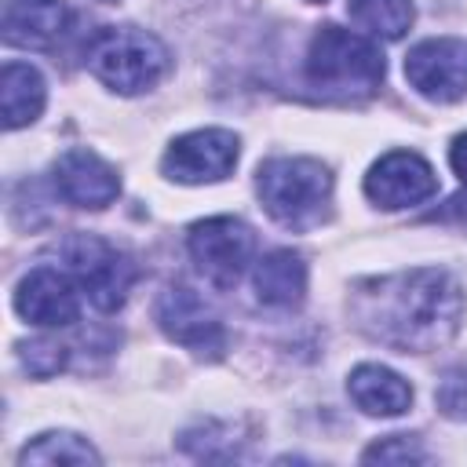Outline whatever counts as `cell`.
Here are the masks:
<instances>
[{"label":"cell","instance_id":"8","mask_svg":"<svg viewBox=\"0 0 467 467\" xmlns=\"http://www.w3.org/2000/svg\"><path fill=\"white\" fill-rule=\"evenodd\" d=\"M157 325L168 339L193 350L197 358H223L226 350V328L219 314L186 285H171L157 299Z\"/></svg>","mask_w":467,"mask_h":467},{"label":"cell","instance_id":"13","mask_svg":"<svg viewBox=\"0 0 467 467\" xmlns=\"http://www.w3.org/2000/svg\"><path fill=\"white\" fill-rule=\"evenodd\" d=\"M69 22L66 0H0V29L11 47H51Z\"/></svg>","mask_w":467,"mask_h":467},{"label":"cell","instance_id":"18","mask_svg":"<svg viewBox=\"0 0 467 467\" xmlns=\"http://www.w3.org/2000/svg\"><path fill=\"white\" fill-rule=\"evenodd\" d=\"M102 456L95 452V445L73 431H47L36 434L22 452L18 463H99Z\"/></svg>","mask_w":467,"mask_h":467},{"label":"cell","instance_id":"6","mask_svg":"<svg viewBox=\"0 0 467 467\" xmlns=\"http://www.w3.org/2000/svg\"><path fill=\"white\" fill-rule=\"evenodd\" d=\"M186 248L204 281H212L215 288H234L252 263L255 234L248 230V223L234 215H212L190 226Z\"/></svg>","mask_w":467,"mask_h":467},{"label":"cell","instance_id":"2","mask_svg":"<svg viewBox=\"0 0 467 467\" xmlns=\"http://www.w3.org/2000/svg\"><path fill=\"white\" fill-rule=\"evenodd\" d=\"M383 55L379 47L343 26H321L310 36L306 47V84L314 91H321L325 99L336 102H354V99H368L379 91L383 84Z\"/></svg>","mask_w":467,"mask_h":467},{"label":"cell","instance_id":"24","mask_svg":"<svg viewBox=\"0 0 467 467\" xmlns=\"http://www.w3.org/2000/svg\"><path fill=\"white\" fill-rule=\"evenodd\" d=\"M452 212H456L460 219H467V197H456V201H452Z\"/></svg>","mask_w":467,"mask_h":467},{"label":"cell","instance_id":"16","mask_svg":"<svg viewBox=\"0 0 467 467\" xmlns=\"http://www.w3.org/2000/svg\"><path fill=\"white\" fill-rule=\"evenodd\" d=\"M47 102V84L40 77V69H33L29 62H4L0 69V113H4V128H26L44 113Z\"/></svg>","mask_w":467,"mask_h":467},{"label":"cell","instance_id":"3","mask_svg":"<svg viewBox=\"0 0 467 467\" xmlns=\"http://www.w3.org/2000/svg\"><path fill=\"white\" fill-rule=\"evenodd\" d=\"M266 215L285 230H314L332 219V171L314 157H270L255 171Z\"/></svg>","mask_w":467,"mask_h":467},{"label":"cell","instance_id":"7","mask_svg":"<svg viewBox=\"0 0 467 467\" xmlns=\"http://www.w3.org/2000/svg\"><path fill=\"white\" fill-rule=\"evenodd\" d=\"M241 153V142L234 131L226 128H197L179 135L168 150H164V175L171 182H186V186H201V182H219L234 171Z\"/></svg>","mask_w":467,"mask_h":467},{"label":"cell","instance_id":"15","mask_svg":"<svg viewBox=\"0 0 467 467\" xmlns=\"http://www.w3.org/2000/svg\"><path fill=\"white\" fill-rule=\"evenodd\" d=\"M347 394H350V401H354L365 416H383V420L401 416V412H409V405H412V387H409L394 368L372 365V361L358 365V368L347 376Z\"/></svg>","mask_w":467,"mask_h":467},{"label":"cell","instance_id":"4","mask_svg":"<svg viewBox=\"0 0 467 467\" xmlns=\"http://www.w3.org/2000/svg\"><path fill=\"white\" fill-rule=\"evenodd\" d=\"M171 66L168 47L135 26H106L88 44V69L117 95L150 91Z\"/></svg>","mask_w":467,"mask_h":467},{"label":"cell","instance_id":"21","mask_svg":"<svg viewBox=\"0 0 467 467\" xmlns=\"http://www.w3.org/2000/svg\"><path fill=\"white\" fill-rule=\"evenodd\" d=\"M434 401H438V412L441 416L467 423V365H452V368L441 372L438 390H434Z\"/></svg>","mask_w":467,"mask_h":467},{"label":"cell","instance_id":"10","mask_svg":"<svg viewBox=\"0 0 467 467\" xmlns=\"http://www.w3.org/2000/svg\"><path fill=\"white\" fill-rule=\"evenodd\" d=\"M365 193H368L372 204H379L387 212H398V208H412V204L431 201L438 193V175L420 153L390 150L368 168Z\"/></svg>","mask_w":467,"mask_h":467},{"label":"cell","instance_id":"14","mask_svg":"<svg viewBox=\"0 0 467 467\" xmlns=\"http://www.w3.org/2000/svg\"><path fill=\"white\" fill-rule=\"evenodd\" d=\"M252 288L255 299L270 310H292L306 296V263L292 248H274L266 252L255 270H252Z\"/></svg>","mask_w":467,"mask_h":467},{"label":"cell","instance_id":"11","mask_svg":"<svg viewBox=\"0 0 467 467\" xmlns=\"http://www.w3.org/2000/svg\"><path fill=\"white\" fill-rule=\"evenodd\" d=\"M15 310L22 321L40 328H66L80 321V285L69 270L33 266L15 288Z\"/></svg>","mask_w":467,"mask_h":467},{"label":"cell","instance_id":"1","mask_svg":"<svg viewBox=\"0 0 467 467\" xmlns=\"http://www.w3.org/2000/svg\"><path fill=\"white\" fill-rule=\"evenodd\" d=\"M463 306L467 299L460 281L438 266L361 277L347 296L354 328L398 354H427L445 347L460 332Z\"/></svg>","mask_w":467,"mask_h":467},{"label":"cell","instance_id":"17","mask_svg":"<svg viewBox=\"0 0 467 467\" xmlns=\"http://www.w3.org/2000/svg\"><path fill=\"white\" fill-rule=\"evenodd\" d=\"M354 26L379 40H401L412 26V0H347Z\"/></svg>","mask_w":467,"mask_h":467},{"label":"cell","instance_id":"9","mask_svg":"<svg viewBox=\"0 0 467 467\" xmlns=\"http://www.w3.org/2000/svg\"><path fill=\"white\" fill-rule=\"evenodd\" d=\"M405 80L431 102H460L467 95V40L431 36L405 55Z\"/></svg>","mask_w":467,"mask_h":467},{"label":"cell","instance_id":"5","mask_svg":"<svg viewBox=\"0 0 467 467\" xmlns=\"http://www.w3.org/2000/svg\"><path fill=\"white\" fill-rule=\"evenodd\" d=\"M62 263L73 274V281L80 285V292L88 296V303L95 310H117L124 306L131 285H135V263L113 248L109 241L95 237V234H73L62 241Z\"/></svg>","mask_w":467,"mask_h":467},{"label":"cell","instance_id":"12","mask_svg":"<svg viewBox=\"0 0 467 467\" xmlns=\"http://www.w3.org/2000/svg\"><path fill=\"white\" fill-rule=\"evenodd\" d=\"M51 179H55V190L62 201H69L73 208H106L117 201L120 193V175L109 161H102L95 150L88 146H73L66 150L55 168H51Z\"/></svg>","mask_w":467,"mask_h":467},{"label":"cell","instance_id":"19","mask_svg":"<svg viewBox=\"0 0 467 467\" xmlns=\"http://www.w3.org/2000/svg\"><path fill=\"white\" fill-rule=\"evenodd\" d=\"M179 449L197 456V460H234V456H241L234 427L230 423H215V420H204V423L182 431L179 434Z\"/></svg>","mask_w":467,"mask_h":467},{"label":"cell","instance_id":"23","mask_svg":"<svg viewBox=\"0 0 467 467\" xmlns=\"http://www.w3.org/2000/svg\"><path fill=\"white\" fill-rule=\"evenodd\" d=\"M449 164H452V171L460 175V182L467 186V131L452 139V146H449Z\"/></svg>","mask_w":467,"mask_h":467},{"label":"cell","instance_id":"20","mask_svg":"<svg viewBox=\"0 0 467 467\" xmlns=\"http://www.w3.org/2000/svg\"><path fill=\"white\" fill-rule=\"evenodd\" d=\"M365 463H427L431 452L416 434H387L361 452Z\"/></svg>","mask_w":467,"mask_h":467},{"label":"cell","instance_id":"26","mask_svg":"<svg viewBox=\"0 0 467 467\" xmlns=\"http://www.w3.org/2000/svg\"><path fill=\"white\" fill-rule=\"evenodd\" d=\"M102 4H109V0H102Z\"/></svg>","mask_w":467,"mask_h":467},{"label":"cell","instance_id":"22","mask_svg":"<svg viewBox=\"0 0 467 467\" xmlns=\"http://www.w3.org/2000/svg\"><path fill=\"white\" fill-rule=\"evenodd\" d=\"M18 350H22V365L33 376H55L66 365V347L55 343V339H29Z\"/></svg>","mask_w":467,"mask_h":467},{"label":"cell","instance_id":"25","mask_svg":"<svg viewBox=\"0 0 467 467\" xmlns=\"http://www.w3.org/2000/svg\"><path fill=\"white\" fill-rule=\"evenodd\" d=\"M306 4H325V0H306Z\"/></svg>","mask_w":467,"mask_h":467}]
</instances>
